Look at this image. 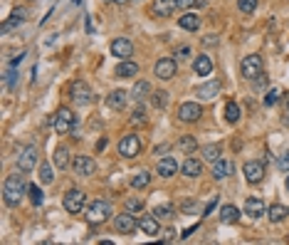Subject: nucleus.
I'll return each instance as SVG.
<instances>
[{
  "label": "nucleus",
  "mask_w": 289,
  "mask_h": 245,
  "mask_svg": "<svg viewBox=\"0 0 289 245\" xmlns=\"http://www.w3.org/2000/svg\"><path fill=\"white\" fill-rule=\"evenodd\" d=\"M25 191H28V186H25V178L23 176H17V173L8 176L5 183H3V201L8 203V206H17V203L23 201Z\"/></svg>",
  "instance_id": "f257e3e1"
},
{
  "label": "nucleus",
  "mask_w": 289,
  "mask_h": 245,
  "mask_svg": "<svg viewBox=\"0 0 289 245\" xmlns=\"http://www.w3.org/2000/svg\"><path fill=\"white\" fill-rule=\"evenodd\" d=\"M35 166H37V146H32V144L20 146L17 149V169L23 173H28Z\"/></svg>",
  "instance_id": "f03ea898"
},
{
  "label": "nucleus",
  "mask_w": 289,
  "mask_h": 245,
  "mask_svg": "<svg viewBox=\"0 0 289 245\" xmlns=\"http://www.w3.org/2000/svg\"><path fill=\"white\" fill-rule=\"evenodd\" d=\"M84 206H87V193L79 191V188H69L67 193H65V211L72 213V216H77V213H82Z\"/></svg>",
  "instance_id": "7ed1b4c3"
},
{
  "label": "nucleus",
  "mask_w": 289,
  "mask_h": 245,
  "mask_svg": "<svg viewBox=\"0 0 289 245\" xmlns=\"http://www.w3.org/2000/svg\"><path fill=\"white\" fill-rule=\"evenodd\" d=\"M52 129L57 134H69L74 129V112L67 109V107H59L55 112V119H52Z\"/></svg>",
  "instance_id": "20e7f679"
},
{
  "label": "nucleus",
  "mask_w": 289,
  "mask_h": 245,
  "mask_svg": "<svg viewBox=\"0 0 289 245\" xmlns=\"http://www.w3.org/2000/svg\"><path fill=\"white\" fill-rule=\"evenodd\" d=\"M109 216H111V206L107 201H94L87 208V220H89V223H96V226L104 223Z\"/></svg>",
  "instance_id": "39448f33"
},
{
  "label": "nucleus",
  "mask_w": 289,
  "mask_h": 245,
  "mask_svg": "<svg viewBox=\"0 0 289 245\" xmlns=\"http://www.w3.org/2000/svg\"><path fill=\"white\" fill-rule=\"evenodd\" d=\"M69 94H72V99L77 101L79 107H87V104H92V99H94V94H92V89H89V85L87 82H72V87H69Z\"/></svg>",
  "instance_id": "423d86ee"
},
{
  "label": "nucleus",
  "mask_w": 289,
  "mask_h": 245,
  "mask_svg": "<svg viewBox=\"0 0 289 245\" xmlns=\"http://www.w3.org/2000/svg\"><path fill=\"white\" fill-rule=\"evenodd\" d=\"M176 72H178V65H176V59L173 57H163L156 62V67H153V74L158 77V79H173L176 77Z\"/></svg>",
  "instance_id": "0eeeda50"
},
{
  "label": "nucleus",
  "mask_w": 289,
  "mask_h": 245,
  "mask_svg": "<svg viewBox=\"0 0 289 245\" xmlns=\"http://www.w3.org/2000/svg\"><path fill=\"white\" fill-rule=\"evenodd\" d=\"M262 70H264V62H262L260 55H247V57H242V77L255 79L257 74H262Z\"/></svg>",
  "instance_id": "6e6552de"
},
{
  "label": "nucleus",
  "mask_w": 289,
  "mask_h": 245,
  "mask_svg": "<svg viewBox=\"0 0 289 245\" xmlns=\"http://www.w3.org/2000/svg\"><path fill=\"white\" fill-rule=\"evenodd\" d=\"M203 116V107L200 104H195V101H185V104H180L178 109V119L183 124H193V121H198Z\"/></svg>",
  "instance_id": "1a4fd4ad"
},
{
  "label": "nucleus",
  "mask_w": 289,
  "mask_h": 245,
  "mask_svg": "<svg viewBox=\"0 0 289 245\" xmlns=\"http://www.w3.org/2000/svg\"><path fill=\"white\" fill-rule=\"evenodd\" d=\"M138 151H141V139H138L136 134H129V136H124V139L119 141V154L126 156V159L138 156Z\"/></svg>",
  "instance_id": "9d476101"
},
{
  "label": "nucleus",
  "mask_w": 289,
  "mask_h": 245,
  "mask_svg": "<svg viewBox=\"0 0 289 245\" xmlns=\"http://www.w3.org/2000/svg\"><path fill=\"white\" fill-rule=\"evenodd\" d=\"M242 173H245V178H247L250 183H260L262 178H264V161H245V166H242Z\"/></svg>",
  "instance_id": "9b49d317"
},
{
  "label": "nucleus",
  "mask_w": 289,
  "mask_h": 245,
  "mask_svg": "<svg viewBox=\"0 0 289 245\" xmlns=\"http://www.w3.org/2000/svg\"><path fill=\"white\" fill-rule=\"evenodd\" d=\"M114 228H116V233H121V235H131V233L138 228V220L126 211V213L114 218Z\"/></svg>",
  "instance_id": "f8f14e48"
},
{
  "label": "nucleus",
  "mask_w": 289,
  "mask_h": 245,
  "mask_svg": "<svg viewBox=\"0 0 289 245\" xmlns=\"http://www.w3.org/2000/svg\"><path fill=\"white\" fill-rule=\"evenodd\" d=\"M111 55L119 59H129L134 55V43H131L129 37H116V40L111 43Z\"/></svg>",
  "instance_id": "ddd939ff"
},
{
  "label": "nucleus",
  "mask_w": 289,
  "mask_h": 245,
  "mask_svg": "<svg viewBox=\"0 0 289 245\" xmlns=\"http://www.w3.org/2000/svg\"><path fill=\"white\" fill-rule=\"evenodd\" d=\"M72 169H74L77 176H92V173L96 171V161L92 159V156H74Z\"/></svg>",
  "instance_id": "4468645a"
},
{
  "label": "nucleus",
  "mask_w": 289,
  "mask_h": 245,
  "mask_svg": "<svg viewBox=\"0 0 289 245\" xmlns=\"http://www.w3.org/2000/svg\"><path fill=\"white\" fill-rule=\"evenodd\" d=\"M176 171H178L176 156H163V159L156 164V173H158L161 178H171V176H176Z\"/></svg>",
  "instance_id": "2eb2a0df"
},
{
  "label": "nucleus",
  "mask_w": 289,
  "mask_h": 245,
  "mask_svg": "<svg viewBox=\"0 0 289 245\" xmlns=\"http://www.w3.org/2000/svg\"><path fill=\"white\" fill-rule=\"evenodd\" d=\"M220 79H210V82H205V85H200L198 89H195V97H200V99H215L218 94H220Z\"/></svg>",
  "instance_id": "dca6fc26"
},
{
  "label": "nucleus",
  "mask_w": 289,
  "mask_h": 245,
  "mask_svg": "<svg viewBox=\"0 0 289 245\" xmlns=\"http://www.w3.org/2000/svg\"><path fill=\"white\" fill-rule=\"evenodd\" d=\"M235 171V164L228 159H218L215 164H213V169H210V173H213V178L215 181H222V178H228V176H233Z\"/></svg>",
  "instance_id": "f3484780"
},
{
  "label": "nucleus",
  "mask_w": 289,
  "mask_h": 245,
  "mask_svg": "<svg viewBox=\"0 0 289 245\" xmlns=\"http://www.w3.org/2000/svg\"><path fill=\"white\" fill-rule=\"evenodd\" d=\"M245 216H250L252 220H257V218H262L264 216V201L262 198H247L245 201Z\"/></svg>",
  "instance_id": "a211bd4d"
},
{
  "label": "nucleus",
  "mask_w": 289,
  "mask_h": 245,
  "mask_svg": "<svg viewBox=\"0 0 289 245\" xmlns=\"http://www.w3.org/2000/svg\"><path fill=\"white\" fill-rule=\"evenodd\" d=\"M193 72L198 74V77H208V74L213 72V59L208 57V55H198L195 62H193Z\"/></svg>",
  "instance_id": "6ab92c4d"
},
{
  "label": "nucleus",
  "mask_w": 289,
  "mask_h": 245,
  "mask_svg": "<svg viewBox=\"0 0 289 245\" xmlns=\"http://www.w3.org/2000/svg\"><path fill=\"white\" fill-rule=\"evenodd\" d=\"M138 228L146 233V235H158V233H161V226H158V218H156V216L138 218Z\"/></svg>",
  "instance_id": "aec40b11"
},
{
  "label": "nucleus",
  "mask_w": 289,
  "mask_h": 245,
  "mask_svg": "<svg viewBox=\"0 0 289 245\" xmlns=\"http://www.w3.org/2000/svg\"><path fill=\"white\" fill-rule=\"evenodd\" d=\"M136 74H138V65L131 62V59H121V62L116 65V77H121V79L136 77Z\"/></svg>",
  "instance_id": "412c9836"
},
{
  "label": "nucleus",
  "mask_w": 289,
  "mask_h": 245,
  "mask_svg": "<svg viewBox=\"0 0 289 245\" xmlns=\"http://www.w3.org/2000/svg\"><path fill=\"white\" fill-rule=\"evenodd\" d=\"M25 15H28L25 8H15L13 15H10V20L3 23V32H10V30H15L17 25H23V23H25Z\"/></svg>",
  "instance_id": "4be33fe9"
},
{
  "label": "nucleus",
  "mask_w": 289,
  "mask_h": 245,
  "mask_svg": "<svg viewBox=\"0 0 289 245\" xmlns=\"http://www.w3.org/2000/svg\"><path fill=\"white\" fill-rule=\"evenodd\" d=\"M183 173H185L188 178H198V176L203 173V161L195 159V156L185 159V164H183Z\"/></svg>",
  "instance_id": "5701e85b"
},
{
  "label": "nucleus",
  "mask_w": 289,
  "mask_h": 245,
  "mask_svg": "<svg viewBox=\"0 0 289 245\" xmlns=\"http://www.w3.org/2000/svg\"><path fill=\"white\" fill-rule=\"evenodd\" d=\"M220 220L225 223V226H233V223H237V220H240V211H237V206H233V203L222 206V208H220Z\"/></svg>",
  "instance_id": "b1692460"
},
{
  "label": "nucleus",
  "mask_w": 289,
  "mask_h": 245,
  "mask_svg": "<svg viewBox=\"0 0 289 245\" xmlns=\"http://www.w3.org/2000/svg\"><path fill=\"white\" fill-rule=\"evenodd\" d=\"M52 164H55L59 171H65L69 166V149L67 146H57L55 154H52Z\"/></svg>",
  "instance_id": "393cba45"
},
{
  "label": "nucleus",
  "mask_w": 289,
  "mask_h": 245,
  "mask_svg": "<svg viewBox=\"0 0 289 245\" xmlns=\"http://www.w3.org/2000/svg\"><path fill=\"white\" fill-rule=\"evenodd\" d=\"M287 216H289V208L284 203H275V206L267 211V218H270L272 223H282V220H287Z\"/></svg>",
  "instance_id": "a878e982"
},
{
  "label": "nucleus",
  "mask_w": 289,
  "mask_h": 245,
  "mask_svg": "<svg viewBox=\"0 0 289 245\" xmlns=\"http://www.w3.org/2000/svg\"><path fill=\"white\" fill-rule=\"evenodd\" d=\"M173 10H176V0H156L153 3V13L158 17H168Z\"/></svg>",
  "instance_id": "bb28decb"
},
{
  "label": "nucleus",
  "mask_w": 289,
  "mask_h": 245,
  "mask_svg": "<svg viewBox=\"0 0 289 245\" xmlns=\"http://www.w3.org/2000/svg\"><path fill=\"white\" fill-rule=\"evenodd\" d=\"M178 25L183 30H188V32H195V30L200 28V17L193 15V13H185V15H180L178 17Z\"/></svg>",
  "instance_id": "cd10ccee"
},
{
  "label": "nucleus",
  "mask_w": 289,
  "mask_h": 245,
  "mask_svg": "<svg viewBox=\"0 0 289 245\" xmlns=\"http://www.w3.org/2000/svg\"><path fill=\"white\" fill-rule=\"evenodd\" d=\"M107 104H109V109H124L126 107V92L124 89H116V92H111L109 97H107Z\"/></svg>",
  "instance_id": "c85d7f7f"
},
{
  "label": "nucleus",
  "mask_w": 289,
  "mask_h": 245,
  "mask_svg": "<svg viewBox=\"0 0 289 245\" xmlns=\"http://www.w3.org/2000/svg\"><path fill=\"white\" fill-rule=\"evenodd\" d=\"M203 159L210 161V164H215L218 159H222V146L220 144H208V146H203Z\"/></svg>",
  "instance_id": "c756f323"
},
{
  "label": "nucleus",
  "mask_w": 289,
  "mask_h": 245,
  "mask_svg": "<svg viewBox=\"0 0 289 245\" xmlns=\"http://www.w3.org/2000/svg\"><path fill=\"white\" fill-rule=\"evenodd\" d=\"M149 94H151V85H149V82H143V79H141V82H136V85H134V89H131V97H134L136 101H143L146 97H149Z\"/></svg>",
  "instance_id": "7c9ffc66"
},
{
  "label": "nucleus",
  "mask_w": 289,
  "mask_h": 245,
  "mask_svg": "<svg viewBox=\"0 0 289 245\" xmlns=\"http://www.w3.org/2000/svg\"><path fill=\"white\" fill-rule=\"evenodd\" d=\"M153 216L163 218V220H171V218H176V208H173L171 203H161V206L153 208Z\"/></svg>",
  "instance_id": "2f4dec72"
},
{
  "label": "nucleus",
  "mask_w": 289,
  "mask_h": 245,
  "mask_svg": "<svg viewBox=\"0 0 289 245\" xmlns=\"http://www.w3.org/2000/svg\"><path fill=\"white\" fill-rule=\"evenodd\" d=\"M149 183H151V173L149 171H138L131 176V186L134 188H146Z\"/></svg>",
  "instance_id": "473e14b6"
},
{
  "label": "nucleus",
  "mask_w": 289,
  "mask_h": 245,
  "mask_svg": "<svg viewBox=\"0 0 289 245\" xmlns=\"http://www.w3.org/2000/svg\"><path fill=\"white\" fill-rule=\"evenodd\" d=\"M225 119H228L230 124L240 121V107H237L235 101H228V104H225Z\"/></svg>",
  "instance_id": "72a5a7b5"
},
{
  "label": "nucleus",
  "mask_w": 289,
  "mask_h": 245,
  "mask_svg": "<svg viewBox=\"0 0 289 245\" xmlns=\"http://www.w3.org/2000/svg\"><path fill=\"white\" fill-rule=\"evenodd\" d=\"M28 193H30V201H32V206H42V203H45V193H42L35 183L28 186Z\"/></svg>",
  "instance_id": "f704fd0d"
},
{
  "label": "nucleus",
  "mask_w": 289,
  "mask_h": 245,
  "mask_svg": "<svg viewBox=\"0 0 289 245\" xmlns=\"http://www.w3.org/2000/svg\"><path fill=\"white\" fill-rule=\"evenodd\" d=\"M178 149H180V151H188V154H191V151H195V149H198L195 136H183V139L178 141Z\"/></svg>",
  "instance_id": "c9c22d12"
},
{
  "label": "nucleus",
  "mask_w": 289,
  "mask_h": 245,
  "mask_svg": "<svg viewBox=\"0 0 289 245\" xmlns=\"http://www.w3.org/2000/svg\"><path fill=\"white\" fill-rule=\"evenodd\" d=\"M40 181L42 183H52V181H55V173H52V166H50V164H42L40 166Z\"/></svg>",
  "instance_id": "e433bc0d"
},
{
  "label": "nucleus",
  "mask_w": 289,
  "mask_h": 245,
  "mask_svg": "<svg viewBox=\"0 0 289 245\" xmlns=\"http://www.w3.org/2000/svg\"><path fill=\"white\" fill-rule=\"evenodd\" d=\"M151 104L156 107V109H166V104H168V94H166V92H156V94H151Z\"/></svg>",
  "instance_id": "4c0bfd02"
},
{
  "label": "nucleus",
  "mask_w": 289,
  "mask_h": 245,
  "mask_svg": "<svg viewBox=\"0 0 289 245\" xmlns=\"http://www.w3.org/2000/svg\"><path fill=\"white\" fill-rule=\"evenodd\" d=\"M237 8H240V13H255L257 10V0H237Z\"/></svg>",
  "instance_id": "58836bf2"
},
{
  "label": "nucleus",
  "mask_w": 289,
  "mask_h": 245,
  "mask_svg": "<svg viewBox=\"0 0 289 245\" xmlns=\"http://www.w3.org/2000/svg\"><path fill=\"white\" fill-rule=\"evenodd\" d=\"M143 208V198H126V211L129 213H138Z\"/></svg>",
  "instance_id": "ea45409f"
},
{
  "label": "nucleus",
  "mask_w": 289,
  "mask_h": 245,
  "mask_svg": "<svg viewBox=\"0 0 289 245\" xmlns=\"http://www.w3.org/2000/svg\"><path fill=\"white\" fill-rule=\"evenodd\" d=\"M279 99H282L279 89H270V92H267V97H264V107H272V104H277Z\"/></svg>",
  "instance_id": "a19ab883"
},
{
  "label": "nucleus",
  "mask_w": 289,
  "mask_h": 245,
  "mask_svg": "<svg viewBox=\"0 0 289 245\" xmlns=\"http://www.w3.org/2000/svg\"><path fill=\"white\" fill-rule=\"evenodd\" d=\"M131 124H138V127H141V124H146V112H143L141 107L134 109V114H131Z\"/></svg>",
  "instance_id": "79ce46f5"
},
{
  "label": "nucleus",
  "mask_w": 289,
  "mask_h": 245,
  "mask_svg": "<svg viewBox=\"0 0 289 245\" xmlns=\"http://www.w3.org/2000/svg\"><path fill=\"white\" fill-rule=\"evenodd\" d=\"M277 169H279V171H289V151H284V154L279 156V161H277Z\"/></svg>",
  "instance_id": "37998d69"
},
{
  "label": "nucleus",
  "mask_w": 289,
  "mask_h": 245,
  "mask_svg": "<svg viewBox=\"0 0 289 245\" xmlns=\"http://www.w3.org/2000/svg\"><path fill=\"white\" fill-rule=\"evenodd\" d=\"M15 79H17V72H15V67H10V70H8V74H5V87H10V89H13Z\"/></svg>",
  "instance_id": "c03bdc74"
},
{
  "label": "nucleus",
  "mask_w": 289,
  "mask_h": 245,
  "mask_svg": "<svg viewBox=\"0 0 289 245\" xmlns=\"http://www.w3.org/2000/svg\"><path fill=\"white\" fill-rule=\"evenodd\" d=\"M252 87H255V89H262V87H267V74H264V72L257 74V77L252 79Z\"/></svg>",
  "instance_id": "a18cd8bd"
},
{
  "label": "nucleus",
  "mask_w": 289,
  "mask_h": 245,
  "mask_svg": "<svg viewBox=\"0 0 289 245\" xmlns=\"http://www.w3.org/2000/svg\"><path fill=\"white\" fill-rule=\"evenodd\" d=\"M198 0H176V8H180V10H188V8H193Z\"/></svg>",
  "instance_id": "49530a36"
},
{
  "label": "nucleus",
  "mask_w": 289,
  "mask_h": 245,
  "mask_svg": "<svg viewBox=\"0 0 289 245\" xmlns=\"http://www.w3.org/2000/svg\"><path fill=\"white\" fill-rule=\"evenodd\" d=\"M161 240H163V243H171V240H176V231H173V228H168V231H163V235H161Z\"/></svg>",
  "instance_id": "de8ad7c7"
},
{
  "label": "nucleus",
  "mask_w": 289,
  "mask_h": 245,
  "mask_svg": "<svg viewBox=\"0 0 289 245\" xmlns=\"http://www.w3.org/2000/svg\"><path fill=\"white\" fill-rule=\"evenodd\" d=\"M215 206H218V196H215V198H213V201H210V203L205 206V213H203V216H210V213L215 211Z\"/></svg>",
  "instance_id": "09e8293b"
},
{
  "label": "nucleus",
  "mask_w": 289,
  "mask_h": 245,
  "mask_svg": "<svg viewBox=\"0 0 289 245\" xmlns=\"http://www.w3.org/2000/svg\"><path fill=\"white\" fill-rule=\"evenodd\" d=\"M195 231H198V223H195V226H191V228H185L180 238H191V235H193V233H195Z\"/></svg>",
  "instance_id": "8fccbe9b"
},
{
  "label": "nucleus",
  "mask_w": 289,
  "mask_h": 245,
  "mask_svg": "<svg viewBox=\"0 0 289 245\" xmlns=\"http://www.w3.org/2000/svg\"><path fill=\"white\" fill-rule=\"evenodd\" d=\"M203 45H208V47H210V45H218V37H215V35H205Z\"/></svg>",
  "instance_id": "3c124183"
},
{
  "label": "nucleus",
  "mask_w": 289,
  "mask_h": 245,
  "mask_svg": "<svg viewBox=\"0 0 289 245\" xmlns=\"http://www.w3.org/2000/svg\"><path fill=\"white\" fill-rule=\"evenodd\" d=\"M23 57H25V52H20V55H17V57H15L13 62H10V67H17V65L23 62Z\"/></svg>",
  "instance_id": "603ef678"
},
{
  "label": "nucleus",
  "mask_w": 289,
  "mask_h": 245,
  "mask_svg": "<svg viewBox=\"0 0 289 245\" xmlns=\"http://www.w3.org/2000/svg\"><path fill=\"white\" fill-rule=\"evenodd\" d=\"M163 151H168V144L158 146V149H153V156H156V154H163Z\"/></svg>",
  "instance_id": "864d4df0"
},
{
  "label": "nucleus",
  "mask_w": 289,
  "mask_h": 245,
  "mask_svg": "<svg viewBox=\"0 0 289 245\" xmlns=\"http://www.w3.org/2000/svg\"><path fill=\"white\" fill-rule=\"evenodd\" d=\"M282 121H284V127H289V109H284V119Z\"/></svg>",
  "instance_id": "5fc2aeb1"
},
{
  "label": "nucleus",
  "mask_w": 289,
  "mask_h": 245,
  "mask_svg": "<svg viewBox=\"0 0 289 245\" xmlns=\"http://www.w3.org/2000/svg\"><path fill=\"white\" fill-rule=\"evenodd\" d=\"M111 3H116V5H126L129 0H111Z\"/></svg>",
  "instance_id": "6e6d98bb"
},
{
  "label": "nucleus",
  "mask_w": 289,
  "mask_h": 245,
  "mask_svg": "<svg viewBox=\"0 0 289 245\" xmlns=\"http://www.w3.org/2000/svg\"><path fill=\"white\" fill-rule=\"evenodd\" d=\"M284 186H287V191H289V171H287V176H284Z\"/></svg>",
  "instance_id": "4d7b16f0"
},
{
  "label": "nucleus",
  "mask_w": 289,
  "mask_h": 245,
  "mask_svg": "<svg viewBox=\"0 0 289 245\" xmlns=\"http://www.w3.org/2000/svg\"><path fill=\"white\" fill-rule=\"evenodd\" d=\"M72 3H74V5H79V3H82V0H72Z\"/></svg>",
  "instance_id": "13d9d810"
}]
</instances>
